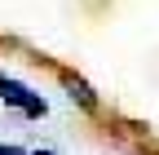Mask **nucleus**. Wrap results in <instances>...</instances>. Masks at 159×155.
<instances>
[{
	"label": "nucleus",
	"mask_w": 159,
	"mask_h": 155,
	"mask_svg": "<svg viewBox=\"0 0 159 155\" xmlns=\"http://www.w3.org/2000/svg\"><path fill=\"white\" fill-rule=\"evenodd\" d=\"M31 98H35V93H31L22 80H13V75H5V71H0V102H5V106H18V111H22Z\"/></svg>",
	"instance_id": "nucleus-1"
},
{
	"label": "nucleus",
	"mask_w": 159,
	"mask_h": 155,
	"mask_svg": "<svg viewBox=\"0 0 159 155\" xmlns=\"http://www.w3.org/2000/svg\"><path fill=\"white\" fill-rule=\"evenodd\" d=\"M62 84H66V98L71 102H80V106H84V111H97V93L89 89V80H80V75H62Z\"/></svg>",
	"instance_id": "nucleus-2"
},
{
	"label": "nucleus",
	"mask_w": 159,
	"mask_h": 155,
	"mask_svg": "<svg viewBox=\"0 0 159 155\" xmlns=\"http://www.w3.org/2000/svg\"><path fill=\"white\" fill-rule=\"evenodd\" d=\"M22 115H27V120H44V115H49V102H44V98H31V102L22 106Z\"/></svg>",
	"instance_id": "nucleus-3"
},
{
	"label": "nucleus",
	"mask_w": 159,
	"mask_h": 155,
	"mask_svg": "<svg viewBox=\"0 0 159 155\" xmlns=\"http://www.w3.org/2000/svg\"><path fill=\"white\" fill-rule=\"evenodd\" d=\"M0 155H31V151H22V146H0Z\"/></svg>",
	"instance_id": "nucleus-4"
},
{
	"label": "nucleus",
	"mask_w": 159,
	"mask_h": 155,
	"mask_svg": "<svg viewBox=\"0 0 159 155\" xmlns=\"http://www.w3.org/2000/svg\"><path fill=\"white\" fill-rule=\"evenodd\" d=\"M31 155H53V151H31Z\"/></svg>",
	"instance_id": "nucleus-5"
}]
</instances>
